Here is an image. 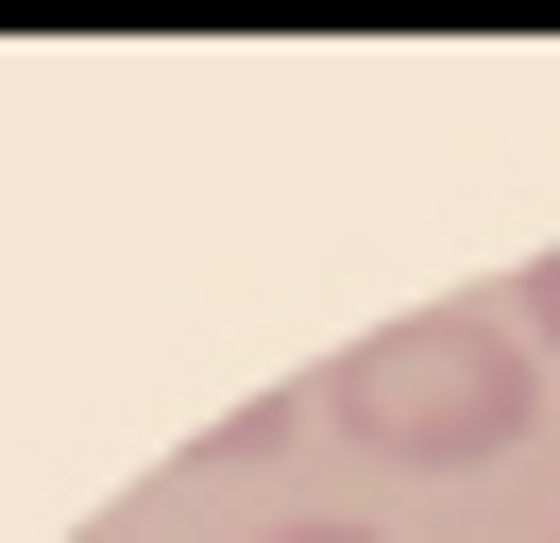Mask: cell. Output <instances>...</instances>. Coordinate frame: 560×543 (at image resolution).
I'll return each mask as SVG.
<instances>
[{"instance_id":"obj_3","label":"cell","mask_w":560,"mask_h":543,"mask_svg":"<svg viewBox=\"0 0 560 543\" xmlns=\"http://www.w3.org/2000/svg\"><path fill=\"white\" fill-rule=\"evenodd\" d=\"M272 543H374V527H272Z\"/></svg>"},{"instance_id":"obj_2","label":"cell","mask_w":560,"mask_h":543,"mask_svg":"<svg viewBox=\"0 0 560 543\" xmlns=\"http://www.w3.org/2000/svg\"><path fill=\"white\" fill-rule=\"evenodd\" d=\"M510 323H526V357H560V255H526V272H510Z\"/></svg>"},{"instance_id":"obj_1","label":"cell","mask_w":560,"mask_h":543,"mask_svg":"<svg viewBox=\"0 0 560 543\" xmlns=\"http://www.w3.org/2000/svg\"><path fill=\"white\" fill-rule=\"evenodd\" d=\"M323 407H340L374 459H408V475H476V459H510V441H526L544 357H526V323H510V305H424V323L340 339Z\"/></svg>"}]
</instances>
